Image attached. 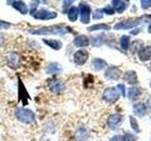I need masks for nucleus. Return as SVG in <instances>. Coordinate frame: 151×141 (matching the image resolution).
Returning <instances> with one entry per match:
<instances>
[{
    "label": "nucleus",
    "mask_w": 151,
    "mask_h": 141,
    "mask_svg": "<svg viewBox=\"0 0 151 141\" xmlns=\"http://www.w3.org/2000/svg\"><path fill=\"white\" fill-rule=\"evenodd\" d=\"M9 24L0 21V28H5V29H6V28H9Z\"/></svg>",
    "instance_id": "c9c22d12"
},
{
    "label": "nucleus",
    "mask_w": 151,
    "mask_h": 141,
    "mask_svg": "<svg viewBox=\"0 0 151 141\" xmlns=\"http://www.w3.org/2000/svg\"><path fill=\"white\" fill-rule=\"evenodd\" d=\"M103 99L109 103H115L119 100V91L115 88H108L103 92Z\"/></svg>",
    "instance_id": "7ed1b4c3"
},
{
    "label": "nucleus",
    "mask_w": 151,
    "mask_h": 141,
    "mask_svg": "<svg viewBox=\"0 0 151 141\" xmlns=\"http://www.w3.org/2000/svg\"><path fill=\"white\" fill-rule=\"evenodd\" d=\"M124 79L125 81H127L129 84L134 85L138 83V78H137V74L133 70H129L124 75Z\"/></svg>",
    "instance_id": "2eb2a0df"
},
{
    "label": "nucleus",
    "mask_w": 151,
    "mask_h": 141,
    "mask_svg": "<svg viewBox=\"0 0 151 141\" xmlns=\"http://www.w3.org/2000/svg\"><path fill=\"white\" fill-rule=\"evenodd\" d=\"M78 9L77 7H72L70 9V11L68 12V18L70 21L75 22L78 19Z\"/></svg>",
    "instance_id": "5701e85b"
},
{
    "label": "nucleus",
    "mask_w": 151,
    "mask_h": 141,
    "mask_svg": "<svg viewBox=\"0 0 151 141\" xmlns=\"http://www.w3.org/2000/svg\"><path fill=\"white\" fill-rule=\"evenodd\" d=\"M3 43H4V37L3 35L0 34V47L3 45Z\"/></svg>",
    "instance_id": "e433bc0d"
},
{
    "label": "nucleus",
    "mask_w": 151,
    "mask_h": 141,
    "mask_svg": "<svg viewBox=\"0 0 151 141\" xmlns=\"http://www.w3.org/2000/svg\"><path fill=\"white\" fill-rule=\"evenodd\" d=\"M34 17L36 19H42V20H47V19H52V18H55L57 16V14L55 12H49V11H38L37 13L33 14Z\"/></svg>",
    "instance_id": "ddd939ff"
},
{
    "label": "nucleus",
    "mask_w": 151,
    "mask_h": 141,
    "mask_svg": "<svg viewBox=\"0 0 151 141\" xmlns=\"http://www.w3.org/2000/svg\"><path fill=\"white\" fill-rule=\"evenodd\" d=\"M150 66H151V64H150Z\"/></svg>",
    "instance_id": "79ce46f5"
},
{
    "label": "nucleus",
    "mask_w": 151,
    "mask_h": 141,
    "mask_svg": "<svg viewBox=\"0 0 151 141\" xmlns=\"http://www.w3.org/2000/svg\"><path fill=\"white\" fill-rule=\"evenodd\" d=\"M61 72V66L57 62H51L46 68V73L48 74H55Z\"/></svg>",
    "instance_id": "dca6fc26"
},
{
    "label": "nucleus",
    "mask_w": 151,
    "mask_h": 141,
    "mask_svg": "<svg viewBox=\"0 0 151 141\" xmlns=\"http://www.w3.org/2000/svg\"><path fill=\"white\" fill-rule=\"evenodd\" d=\"M44 42H45L46 45L50 46L52 49L54 50H60L61 48V46H63V44H61V42L60 41H57V40H44Z\"/></svg>",
    "instance_id": "412c9836"
},
{
    "label": "nucleus",
    "mask_w": 151,
    "mask_h": 141,
    "mask_svg": "<svg viewBox=\"0 0 151 141\" xmlns=\"http://www.w3.org/2000/svg\"><path fill=\"white\" fill-rule=\"evenodd\" d=\"M74 1L76 0H64V4H63V11H65L66 9H67L71 4H72Z\"/></svg>",
    "instance_id": "473e14b6"
},
{
    "label": "nucleus",
    "mask_w": 151,
    "mask_h": 141,
    "mask_svg": "<svg viewBox=\"0 0 151 141\" xmlns=\"http://www.w3.org/2000/svg\"><path fill=\"white\" fill-rule=\"evenodd\" d=\"M130 119V125H131V128L133 129L135 132H137V133H139L140 132V129H139V125H138V122H137L136 119L135 118H133L132 116L129 117Z\"/></svg>",
    "instance_id": "bb28decb"
},
{
    "label": "nucleus",
    "mask_w": 151,
    "mask_h": 141,
    "mask_svg": "<svg viewBox=\"0 0 151 141\" xmlns=\"http://www.w3.org/2000/svg\"><path fill=\"white\" fill-rule=\"evenodd\" d=\"M117 88H118V90H120L121 93H122V95L123 96H126V90H125V86L123 84H120V85H118L117 86Z\"/></svg>",
    "instance_id": "2f4dec72"
},
{
    "label": "nucleus",
    "mask_w": 151,
    "mask_h": 141,
    "mask_svg": "<svg viewBox=\"0 0 151 141\" xmlns=\"http://www.w3.org/2000/svg\"><path fill=\"white\" fill-rule=\"evenodd\" d=\"M150 87H151V83H150Z\"/></svg>",
    "instance_id": "a19ab883"
},
{
    "label": "nucleus",
    "mask_w": 151,
    "mask_h": 141,
    "mask_svg": "<svg viewBox=\"0 0 151 141\" xmlns=\"http://www.w3.org/2000/svg\"><path fill=\"white\" fill-rule=\"evenodd\" d=\"M92 65H93V70H96V72H98V70H100L103 68H105L107 66V63H106V61H104L101 58H96V59L93 60Z\"/></svg>",
    "instance_id": "6ab92c4d"
},
{
    "label": "nucleus",
    "mask_w": 151,
    "mask_h": 141,
    "mask_svg": "<svg viewBox=\"0 0 151 141\" xmlns=\"http://www.w3.org/2000/svg\"><path fill=\"white\" fill-rule=\"evenodd\" d=\"M110 141H125V139H124V136H123V135H117L112 136Z\"/></svg>",
    "instance_id": "7c9ffc66"
},
{
    "label": "nucleus",
    "mask_w": 151,
    "mask_h": 141,
    "mask_svg": "<svg viewBox=\"0 0 151 141\" xmlns=\"http://www.w3.org/2000/svg\"><path fill=\"white\" fill-rule=\"evenodd\" d=\"M124 139H125V141H136L137 137L134 135H132L130 133H127L124 135Z\"/></svg>",
    "instance_id": "cd10ccee"
},
{
    "label": "nucleus",
    "mask_w": 151,
    "mask_h": 141,
    "mask_svg": "<svg viewBox=\"0 0 151 141\" xmlns=\"http://www.w3.org/2000/svg\"><path fill=\"white\" fill-rule=\"evenodd\" d=\"M100 12H101V11H96V12L93 13V18L94 19H100V18H102L103 14L100 13Z\"/></svg>",
    "instance_id": "72a5a7b5"
},
{
    "label": "nucleus",
    "mask_w": 151,
    "mask_h": 141,
    "mask_svg": "<svg viewBox=\"0 0 151 141\" xmlns=\"http://www.w3.org/2000/svg\"><path fill=\"white\" fill-rule=\"evenodd\" d=\"M121 46H122V48L124 49V50H127L129 49V36H123L121 38Z\"/></svg>",
    "instance_id": "393cba45"
},
{
    "label": "nucleus",
    "mask_w": 151,
    "mask_h": 141,
    "mask_svg": "<svg viewBox=\"0 0 151 141\" xmlns=\"http://www.w3.org/2000/svg\"><path fill=\"white\" fill-rule=\"evenodd\" d=\"M13 7L15 8L17 11H19L21 13L26 14L27 12V7L26 6V4L22 1H17L13 3Z\"/></svg>",
    "instance_id": "4be33fe9"
},
{
    "label": "nucleus",
    "mask_w": 151,
    "mask_h": 141,
    "mask_svg": "<svg viewBox=\"0 0 151 141\" xmlns=\"http://www.w3.org/2000/svg\"><path fill=\"white\" fill-rule=\"evenodd\" d=\"M79 9H80V20L83 24H88L90 22V8L86 5L80 4L79 5Z\"/></svg>",
    "instance_id": "9b49d317"
},
{
    "label": "nucleus",
    "mask_w": 151,
    "mask_h": 141,
    "mask_svg": "<svg viewBox=\"0 0 151 141\" xmlns=\"http://www.w3.org/2000/svg\"><path fill=\"white\" fill-rule=\"evenodd\" d=\"M8 1H9V3H12V2L13 1V0H8Z\"/></svg>",
    "instance_id": "ea45409f"
},
{
    "label": "nucleus",
    "mask_w": 151,
    "mask_h": 141,
    "mask_svg": "<svg viewBox=\"0 0 151 141\" xmlns=\"http://www.w3.org/2000/svg\"><path fill=\"white\" fill-rule=\"evenodd\" d=\"M143 18H134V19H129V20L122 21L115 25L114 28L115 29H129V28H132L139 25L141 23Z\"/></svg>",
    "instance_id": "20e7f679"
},
{
    "label": "nucleus",
    "mask_w": 151,
    "mask_h": 141,
    "mask_svg": "<svg viewBox=\"0 0 151 141\" xmlns=\"http://www.w3.org/2000/svg\"><path fill=\"white\" fill-rule=\"evenodd\" d=\"M112 6L118 13H122L126 9V4L122 0H112Z\"/></svg>",
    "instance_id": "aec40b11"
},
{
    "label": "nucleus",
    "mask_w": 151,
    "mask_h": 141,
    "mask_svg": "<svg viewBox=\"0 0 151 141\" xmlns=\"http://www.w3.org/2000/svg\"><path fill=\"white\" fill-rule=\"evenodd\" d=\"M89 54L86 50H78L74 54V61L77 65L81 66L87 61Z\"/></svg>",
    "instance_id": "423d86ee"
},
{
    "label": "nucleus",
    "mask_w": 151,
    "mask_h": 141,
    "mask_svg": "<svg viewBox=\"0 0 151 141\" xmlns=\"http://www.w3.org/2000/svg\"><path fill=\"white\" fill-rule=\"evenodd\" d=\"M67 32V29L66 28H63V26H49V27H42L40 28V29L37 30H32L31 33L32 34H38V35H46V34H58V33H63Z\"/></svg>",
    "instance_id": "f03ea898"
},
{
    "label": "nucleus",
    "mask_w": 151,
    "mask_h": 141,
    "mask_svg": "<svg viewBox=\"0 0 151 141\" xmlns=\"http://www.w3.org/2000/svg\"><path fill=\"white\" fill-rule=\"evenodd\" d=\"M138 56L140 60L142 61H146L151 58V47L150 46H145L143 49H141Z\"/></svg>",
    "instance_id": "4468645a"
},
{
    "label": "nucleus",
    "mask_w": 151,
    "mask_h": 141,
    "mask_svg": "<svg viewBox=\"0 0 151 141\" xmlns=\"http://www.w3.org/2000/svg\"><path fill=\"white\" fill-rule=\"evenodd\" d=\"M7 62L9 68L12 69H17L21 63V58L16 52H12L11 54H9L7 56Z\"/></svg>",
    "instance_id": "39448f33"
},
{
    "label": "nucleus",
    "mask_w": 151,
    "mask_h": 141,
    "mask_svg": "<svg viewBox=\"0 0 151 141\" xmlns=\"http://www.w3.org/2000/svg\"><path fill=\"white\" fill-rule=\"evenodd\" d=\"M141 88H136V87H133V88H129V98L130 99L131 101H135L137 100L140 96H141Z\"/></svg>",
    "instance_id": "a211bd4d"
},
{
    "label": "nucleus",
    "mask_w": 151,
    "mask_h": 141,
    "mask_svg": "<svg viewBox=\"0 0 151 141\" xmlns=\"http://www.w3.org/2000/svg\"><path fill=\"white\" fill-rule=\"evenodd\" d=\"M148 32L151 33V26H149V27H148Z\"/></svg>",
    "instance_id": "58836bf2"
},
{
    "label": "nucleus",
    "mask_w": 151,
    "mask_h": 141,
    "mask_svg": "<svg viewBox=\"0 0 151 141\" xmlns=\"http://www.w3.org/2000/svg\"><path fill=\"white\" fill-rule=\"evenodd\" d=\"M103 43V35H98L97 37L93 38L92 41V44L96 47H99L101 46Z\"/></svg>",
    "instance_id": "a878e982"
},
{
    "label": "nucleus",
    "mask_w": 151,
    "mask_h": 141,
    "mask_svg": "<svg viewBox=\"0 0 151 141\" xmlns=\"http://www.w3.org/2000/svg\"><path fill=\"white\" fill-rule=\"evenodd\" d=\"M121 74H122L121 70L113 66V67H110L106 70L105 76L109 80H114V81H116V80H118L121 77Z\"/></svg>",
    "instance_id": "6e6552de"
},
{
    "label": "nucleus",
    "mask_w": 151,
    "mask_h": 141,
    "mask_svg": "<svg viewBox=\"0 0 151 141\" xmlns=\"http://www.w3.org/2000/svg\"><path fill=\"white\" fill-rule=\"evenodd\" d=\"M133 112L136 116L138 117H144L146 112H147V107L143 103H135L133 105Z\"/></svg>",
    "instance_id": "f8f14e48"
},
{
    "label": "nucleus",
    "mask_w": 151,
    "mask_h": 141,
    "mask_svg": "<svg viewBox=\"0 0 151 141\" xmlns=\"http://www.w3.org/2000/svg\"><path fill=\"white\" fill-rule=\"evenodd\" d=\"M122 121V116L120 114H112L108 119V125L111 130L117 129L118 125Z\"/></svg>",
    "instance_id": "9d476101"
},
{
    "label": "nucleus",
    "mask_w": 151,
    "mask_h": 141,
    "mask_svg": "<svg viewBox=\"0 0 151 141\" xmlns=\"http://www.w3.org/2000/svg\"><path fill=\"white\" fill-rule=\"evenodd\" d=\"M40 0H32L31 1V14H34L36 9L38 8Z\"/></svg>",
    "instance_id": "c85d7f7f"
},
{
    "label": "nucleus",
    "mask_w": 151,
    "mask_h": 141,
    "mask_svg": "<svg viewBox=\"0 0 151 141\" xmlns=\"http://www.w3.org/2000/svg\"><path fill=\"white\" fill-rule=\"evenodd\" d=\"M74 43L76 46H78V47H85L89 44V40L86 36L80 35V36H78V37L75 38Z\"/></svg>",
    "instance_id": "f3484780"
},
{
    "label": "nucleus",
    "mask_w": 151,
    "mask_h": 141,
    "mask_svg": "<svg viewBox=\"0 0 151 141\" xmlns=\"http://www.w3.org/2000/svg\"><path fill=\"white\" fill-rule=\"evenodd\" d=\"M15 115L16 119L22 122V123L25 124H33L35 122V114L34 112L30 109H27V108L25 107H19L15 110Z\"/></svg>",
    "instance_id": "f257e3e1"
},
{
    "label": "nucleus",
    "mask_w": 151,
    "mask_h": 141,
    "mask_svg": "<svg viewBox=\"0 0 151 141\" xmlns=\"http://www.w3.org/2000/svg\"><path fill=\"white\" fill-rule=\"evenodd\" d=\"M142 7L145 9L151 7V0H142Z\"/></svg>",
    "instance_id": "c756f323"
},
{
    "label": "nucleus",
    "mask_w": 151,
    "mask_h": 141,
    "mask_svg": "<svg viewBox=\"0 0 151 141\" xmlns=\"http://www.w3.org/2000/svg\"><path fill=\"white\" fill-rule=\"evenodd\" d=\"M102 11L106 12L107 14H113V9H112L111 7H107V8H105L104 9H102Z\"/></svg>",
    "instance_id": "f704fd0d"
},
{
    "label": "nucleus",
    "mask_w": 151,
    "mask_h": 141,
    "mask_svg": "<svg viewBox=\"0 0 151 141\" xmlns=\"http://www.w3.org/2000/svg\"><path fill=\"white\" fill-rule=\"evenodd\" d=\"M89 137V131L85 126H79L75 133V138L77 141H87Z\"/></svg>",
    "instance_id": "1a4fd4ad"
},
{
    "label": "nucleus",
    "mask_w": 151,
    "mask_h": 141,
    "mask_svg": "<svg viewBox=\"0 0 151 141\" xmlns=\"http://www.w3.org/2000/svg\"><path fill=\"white\" fill-rule=\"evenodd\" d=\"M140 31V29H139V28H137V29H135V30H132L130 33H131V34H133V35H135V34H137V33H138Z\"/></svg>",
    "instance_id": "4c0bfd02"
},
{
    "label": "nucleus",
    "mask_w": 151,
    "mask_h": 141,
    "mask_svg": "<svg viewBox=\"0 0 151 141\" xmlns=\"http://www.w3.org/2000/svg\"><path fill=\"white\" fill-rule=\"evenodd\" d=\"M48 88H49V90L52 93L59 94L60 92H63L65 89V85L63 81H60V80H53V81H51L49 83Z\"/></svg>",
    "instance_id": "0eeeda50"
},
{
    "label": "nucleus",
    "mask_w": 151,
    "mask_h": 141,
    "mask_svg": "<svg viewBox=\"0 0 151 141\" xmlns=\"http://www.w3.org/2000/svg\"><path fill=\"white\" fill-rule=\"evenodd\" d=\"M110 26L108 25H105V24H98V25H94V26H92L88 28L89 31H94V30H99V29H110Z\"/></svg>",
    "instance_id": "b1692460"
}]
</instances>
